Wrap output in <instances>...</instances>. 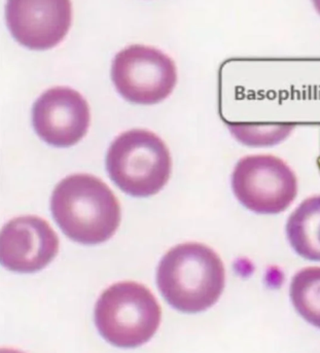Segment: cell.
Segmentation results:
<instances>
[{"instance_id":"6da1fadb","label":"cell","mask_w":320,"mask_h":353,"mask_svg":"<svg viewBox=\"0 0 320 353\" xmlns=\"http://www.w3.org/2000/svg\"><path fill=\"white\" fill-rule=\"evenodd\" d=\"M51 210L69 239L87 245L108 241L121 223L118 198L94 175L73 174L62 179L52 195Z\"/></svg>"},{"instance_id":"7a4b0ae2","label":"cell","mask_w":320,"mask_h":353,"mask_svg":"<svg viewBox=\"0 0 320 353\" xmlns=\"http://www.w3.org/2000/svg\"><path fill=\"white\" fill-rule=\"evenodd\" d=\"M157 283L173 308L186 313L202 312L223 294L225 266L219 254L204 244H179L161 260Z\"/></svg>"},{"instance_id":"3957f363","label":"cell","mask_w":320,"mask_h":353,"mask_svg":"<svg viewBox=\"0 0 320 353\" xmlns=\"http://www.w3.org/2000/svg\"><path fill=\"white\" fill-rule=\"evenodd\" d=\"M172 168L165 142L152 131L133 129L110 144L106 169L112 181L133 197L159 193L169 181Z\"/></svg>"},{"instance_id":"277c9868","label":"cell","mask_w":320,"mask_h":353,"mask_svg":"<svg viewBox=\"0 0 320 353\" xmlns=\"http://www.w3.org/2000/svg\"><path fill=\"white\" fill-rule=\"evenodd\" d=\"M161 317V306L152 292L133 281L110 286L96 303V327L106 341L118 347H138L150 341Z\"/></svg>"},{"instance_id":"5b68a950","label":"cell","mask_w":320,"mask_h":353,"mask_svg":"<svg viewBox=\"0 0 320 353\" xmlns=\"http://www.w3.org/2000/svg\"><path fill=\"white\" fill-rule=\"evenodd\" d=\"M232 190L250 212L277 214L288 210L298 194V179L281 159L270 154L242 158L232 174Z\"/></svg>"},{"instance_id":"8992f818","label":"cell","mask_w":320,"mask_h":353,"mask_svg":"<svg viewBox=\"0 0 320 353\" xmlns=\"http://www.w3.org/2000/svg\"><path fill=\"white\" fill-rule=\"evenodd\" d=\"M112 79L123 98L132 103L150 105L172 93L177 70L174 61L160 50L133 45L117 54Z\"/></svg>"},{"instance_id":"52a82bcc","label":"cell","mask_w":320,"mask_h":353,"mask_svg":"<svg viewBox=\"0 0 320 353\" xmlns=\"http://www.w3.org/2000/svg\"><path fill=\"white\" fill-rule=\"evenodd\" d=\"M72 21L67 0H10L6 24L18 43L31 50L52 49L66 37Z\"/></svg>"},{"instance_id":"ba28073f","label":"cell","mask_w":320,"mask_h":353,"mask_svg":"<svg viewBox=\"0 0 320 353\" xmlns=\"http://www.w3.org/2000/svg\"><path fill=\"white\" fill-rule=\"evenodd\" d=\"M90 108L81 93L55 87L41 94L32 110L35 132L47 143L67 148L77 143L90 126Z\"/></svg>"},{"instance_id":"9c48e42d","label":"cell","mask_w":320,"mask_h":353,"mask_svg":"<svg viewBox=\"0 0 320 353\" xmlns=\"http://www.w3.org/2000/svg\"><path fill=\"white\" fill-rule=\"evenodd\" d=\"M1 263L8 270L33 273L57 256L59 238L47 221L35 215L17 217L1 231Z\"/></svg>"},{"instance_id":"30bf717a","label":"cell","mask_w":320,"mask_h":353,"mask_svg":"<svg viewBox=\"0 0 320 353\" xmlns=\"http://www.w3.org/2000/svg\"><path fill=\"white\" fill-rule=\"evenodd\" d=\"M286 235L299 256L320 262V195L305 200L290 214Z\"/></svg>"},{"instance_id":"8fae6325","label":"cell","mask_w":320,"mask_h":353,"mask_svg":"<svg viewBox=\"0 0 320 353\" xmlns=\"http://www.w3.org/2000/svg\"><path fill=\"white\" fill-rule=\"evenodd\" d=\"M290 294L297 312L320 329V267L299 271L290 283Z\"/></svg>"},{"instance_id":"7c38bea8","label":"cell","mask_w":320,"mask_h":353,"mask_svg":"<svg viewBox=\"0 0 320 353\" xmlns=\"http://www.w3.org/2000/svg\"><path fill=\"white\" fill-rule=\"evenodd\" d=\"M229 130L236 139L248 145H273L283 141L292 130V126L276 125L265 128L254 125L229 124Z\"/></svg>"}]
</instances>
